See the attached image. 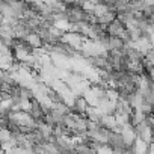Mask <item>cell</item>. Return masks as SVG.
I'll return each instance as SVG.
<instances>
[{"label": "cell", "mask_w": 154, "mask_h": 154, "mask_svg": "<svg viewBox=\"0 0 154 154\" xmlns=\"http://www.w3.org/2000/svg\"><path fill=\"white\" fill-rule=\"evenodd\" d=\"M125 29H127V26L121 21V20H118V18H115L107 27H106V30H107V33L110 35V36H122V33L125 32Z\"/></svg>", "instance_id": "cell-1"}]
</instances>
